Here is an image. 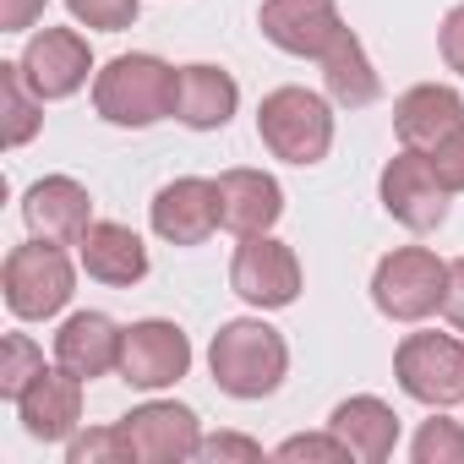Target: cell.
Returning a JSON list of instances; mask_svg holds the SVG:
<instances>
[{
    "mask_svg": "<svg viewBox=\"0 0 464 464\" xmlns=\"http://www.w3.org/2000/svg\"><path fill=\"white\" fill-rule=\"evenodd\" d=\"M208 372H213L218 393H229V399H268V393H279V382L290 372V344L263 317H236L213 334Z\"/></svg>",
    "mask_w": 464,
    "mask_h": 464,
    "instance_id": "1",
    "label": "cell"
},
{
    "mask_svg": "<svg viewBox=\"0 0 464 464\" xmlns=\"http://www.w3.org/2000/svg\"><path fill=\"white\" fill-rule=\"evenodd\" d=\"M180 72L159 55H115L104 72H93V110L110 126L148 131L175 115Z\"/></svg>",
    "mask_w": 464,
    "mask_h": 464,
    "instance_id": "2",
    "label": "cell"
},
{
    "mask_svg": "<svg viewBox=\"0 0 464 464\" xmlns=\"http://www.w3.org/2000/svg\"><path fill=\"white\" fill-rule=\"evenodd\" d=\"M257 137L285 164H323L334 148V104L312 88H274L257 104Z\"/></svg>",
    "mask_w": 464,
    "mask_h": 464,
    "instance_id": "3",
    "label": "cell"
},
{
    "mask_svg": "<svg viewBox=\"0 0 464 464\" xmlns=\"http://www.w3.org/2000/svg\"><path fill=\"white\" fill-rule=\"evenodd\" d=\"M0 285H6V306L12 317L23 323H44L55 312H66L72 290H77V268L66 257L61 241H28V246H12L6 268H0Z\"/></svg>",
    "mask_w": 464,
    "mask_h": 464,
    "instance_id": "4",
    "label": "cell"
},
{
    "mask_svg": "<svg viewBox=\"0 0 464 464\" xmlns=\"http://www.w3.org/2000/svg\"><path fill=\"white\" fill-rule=\"evenodd\" d=\"M442 290L448 263L426 246H399L372 268V301L388 323H426L431 312H442Z\"/></svg>",
    "mask_w": 464,
    "mask_h": 464,
    "instance_id": "5",
    "label": "cell"
},
{
    "mask_svg": "<svg viewBox=\"0 0 464 464\" xmlns=\"http://www.w3.org/2000/svg\"><path fill=\"white\" fill-rule=\"evenodd\" d=\"M393 377L415 404H431V410L464 404V339L404 334V344L393 350Z\"/></svg>",
    "mask_w": 464,
    "mask_h": 464,
    "instance_id": "6",
    "label": "cell"
},
{
    "mask_svg": "<svg viewBox=\"0 0 464 464\" xmlns=\"http://www.w3.org/2000/svg\"><path fill=\"white\" fill-rule=\"evenodd\" d=\"M377 197H382V208H388L404 229H415V236L442 229V224H448V208H453V191L442 186L437 164H431L420 148H399V153L382 164Z\"/></svg>",
    "mask_w": 464,
    "mask_h": 464,
    "instance_id": "7",
    "label": "cell"
},
{
    "mask_svg": "<svg viewBox=\"0 0 464 464\" xmlns=\"http://www.w3.org/2000/svg\"><path fill=\"white\" fill-rule=\"evenodd\" d=\"M115 431H121L131 464H186V459H197V448H202L197 410H191V404H175V399H148V404H137L131 415L115 420Z\"/></svg>",
    "mask_w": 464,
    "mask_h": 464,
    "instance_id": "8",
    "label": "cell"
},
{
    "mask_svg": "<svg viewBox=\"0 0 464 464\" xmlns=\"http://www.w3.org/2000/svg\"><path fill=\"white\" fill-rule=\"evenodd\" d=\"M229 290L257 312H285L301 295V263L274 236H241L236 263H229Z\"/></svg>",
    "mask_w": 464,
    "mask_h": 464,
    "instance_id": "9",
    "label": "cell"
},
{
    "mask_svg": "<svg viewBox=\"0 0 464 464\" xmlns=\"http://www.w3.org/2000/svg\"><path fill=\"white\" fill-rule=\"evenodd\" d=\"M191 372V339L180 323L169 317H142L126 328V344H121V377L142 393H159V388H175L180 377Z\"/></svg>",
    "mask_w": 464,
    "mask_h": 464,
    "instance_id": "10",
    "label": "cell"
},
{
    "mask_svg": "<svg viewBox=\"0 0 464 464\" xmlns=\"http://www.w3.org/2000/svg\"><path fill=\"white\" fill-rule=\"evenodd\" d=\"M257 28L274 50H285L295 61H323L350 34L334 0H263Z\"/></svg>",
    "mask_w": 464,
    "mask_h": 464,
    "instance_id": "11",
    "label": "cell"
},
{
    "mask_svg": "<svg viewBox=\"0 0 464 464\" xmlns=\"http://www.w3.org/2000/svg\"><path fill=\"white\" fill-rule=\"evenodd\" d=\"M17 66H23L28 88L44 104H55V99H72L93 77V50H88V39L77 28H44V34L28 39V50L17 55Z\"/></svg>",
    "mask_w": 464,
    "mask_h": 464,
    "instance_id": "12",
    "label": "cell"
},
{
    "mask_svg": "<svg viewBox=\"0 0 464 464\" xmlns=\"http://www.w3.org/2000/svg\"><path fill=\"white\" fill-rule=\"evenodd\" d=\"M153 236L169 246H202L213 229H218V180L202 175H180L169 186H159L153 208H148Z\"/></svg>",
    "mask_w": 464,
    "mask_h": 464,
    "instance_id": "13",
    "label": "cell"
},
{
    "mask_svg": "<svg viewBox=\"0 0 464 464\" xmlns=\"http://www.w3.org/2000/svg\"><path fill=\"white\" fill-rule=\"evenodd\" d=\"M23 218L39 241H61V246H77L88 229H93V197L82 180L72 175H44L23 191Z\"/></svg>",
    "mask_w": 464,
    "mask_h": 464,
    "instance_id": "14",
    "label": "cell"
},
{
    "mask_svg": "<svg viewBox=\"0 0 464 464\" xmlns=\"http://www.w3.org/2000/svg\"><path fill=\"white\" fill-rule=\"evenodd\" d=\"M17 420L34 442H72L82 431V377H72L66 366H44L17 399Z\"/></svg>",
    "mask_w": 464,
    "mask_h": 464,
    "instance_id": "15",
    "label": "cell"
},
{
    "mask_svg": "<svg viewBox=\"0 0 464 464\" xmlns=\"http://www.w3.org/2000/svg\"><path fill=\"white\" fill-rule=\"evenodd\" d=\"M279 213H285V186L268 169L218 175V229H229V236H268Z\"/></svg>",
    "mask_w": 464,
    "mask_h": 464,
    "instance_id": "16",
    "label": "cell"
},
{
    "mask_svg": "<svg viewBox=\"0 0 464 464\" xmlns=\"http://www.w3.org/2000/svg\"><path fill=\"white\" fill-rule=\"evenodd\" d=\"M121 344H126V328L104 312H72L55 334V366H66L72 377L93 382V377H110L121 372Z\"/></svg>",
    "mask_w": 464,
    "mask_h": 464,
    "instance_id": "17",
    "label": "cell"
},
{
    "mask_svg": "<svg viewBox=\"0 0 464 464\" xmlns=\"http://www.w3.org/2000/svg\"><path fill=\"white\" fill-rule=\"evenodd\" d=\"M464 126V99L459 88L448 82H415L410 93H399L393 104V131H399V148H420L431 153L442 137H453Z\"/></svg>",
    "mask_w": 464,
    "mask_h": 464,
    "instance_id": "18",
    "label": "cell"
},
{
    "mask_svg": "<svg viewBox=\"0 0 464 464\" xmlns=\"http://www.w3.org/2000/svg\"><path fill=\"white\" fill-rule=\"evenodd\" d=\"M77 263L88 279L110 285V290H126L137 279H148V246L131 224H115V218H93V229L77 241Z\"/></svg>",
    "mask_w": 464,
    "mask_h": 464,
    "instance_id": "19",
    "label": "cell"
},
{
    "mask_svg": "<svg viewBox=\"0 0 464 464\" xmlns=\"http://www.w3.org/2000/svg\"><path fill=\"white\" fill-rule=\"evenodd\" d=\"M241 110V82L224 66H180V93H175V121L191 131H224Z\"/></svg>",
    "mask_w": 464,
    "mask_h": 464,
    "instance_id": "20",
    "label": "cell"
},
{
    "mask_svg": "<svg viewBox=\"0 0 464 464\" xmlns=\"http://www.w3.org/2000/svg\"><path fill=\"white\" fill-rule=\"evenodd\" d=\"M328 431L344 437V448H350L361 464H382V459H393V448H399V415H393V404H382L377 393H350L344 404H334Z\"/></svg>",
    "mask_w": 464,
    "mask_h": 464,
    "instance_id": "21",
    "label": "cell"
},
{
    "mask_svg": "<svg viewBox=\"0 0 464 464\" xmlns=\"http://www.w3.org/2000/svg\"><path fill=\"white\" fill-rule=\"evenodd\" d=\"M317 66H323V88H328V99H334L339 110H366V104H377L382 77H377V66L366 61V50H361L355 34H344Z\"/></svg>",
    "mask_w": 464,
    "mask_h": 464,
    "instance_id": "22",
    "label": "cell"
},
{
    "mask_svg": "<svg viewBox=\"0 0 464 464\" xmlns=\"http://www.w3.org/2000/svg\"><path fill=\"white\" fill-rule=\"evenodd\" d=\"M0 110H6V142H12V148H23V142L39 137V126H44V99L28 88V77H23L17 61L0 66Z\"/></svg>",
    "mask_w": 464,
    "mask_h": 464,
    "instance_id": "23",
    "label": "cell"
},
{
    "mask_svg": "<svg viewBox=\"0 0 464 464\" xmlns=\"http://www.w3.org/2000/svg\"><path fill=\"white\" fill-rule=\"evenodd\" d=\"M39 372H44V350L28 334H6V344H0V393L17 404Z\"/></svg>",
    "mask_w": 464,
    "mask_h": 464,
    "instance_id": "24",
    "label": "cell"
},
{
    "mask_svg": "<svg viewBox=\"0 0 464 464\" xmlns=\"http://www.w3.org/2000/svg\"><path fill=\"white\" fill-rule=\"evenodd\" d=\"M410 459L415 464H464V426L448 415L420 420V431L410 437Z\"/></svg>",
    "mask_w": 464,
    "mask_h": 464,
    "instance_id": "25",
    "label": "cell"
},
{
    "mask_svg": "<svg viewBox=\"0 0 464 464\" xmlns=\"http://www.w3.org/2000/svg\"><path fill=\"white\" fill-rule=\"evenodd\" d=\"M66 12L99 34H126L142 12V0H66Z\"/></svg>",
    "mask_w": 464,
    "mask_h": 464,
    "instance_id": "26",
    "label": "cell"
},
{
    "mask_svg": "<svg viewBox=\"0 0 464 464\" xmlns=\"http://www.w3.org/2000/svg\"><path fill=\"white\" fill-rule=\"evenodd\" d=\"M66 459H72V464H131V459H126V442H121L115 426L77 431V437L66 442Z\"/></svg>",
    "mask_w": 464,
    "mask_h": 464,
    "instance_id": "27",
    "label": "cell"
},
{
    "mask_svg": "<svg viewBox=\"0 0 464 464\" xmlns=\"http://www.w3.org/2000/svg\"><path fill=\"white\" fill-rule=\"evenodd\" d=\"M274 459H323V464H344V459H355V453L344 448V437L312 431V437H285V442L274 448Z\"/></svg>",
    "mask_w": 464,
    "mask_h": 464,
    "instance_id": "28",
    "label": "cell"
},
{
    "mask_svg": "<svg viewBox=\"0 0 464 464\" xmlns=\"http://www.w3.org/2000/svg\"><path fill=\"white\" fill-rule=\"evenodd\" d=\"M426 159L437 164V175H442V186H448V191L459 197V191H464V126H459L453 137H442V142H437V148H431Z\"/></svg>",
    "mask_w": 464,
    "mask_h": 464,
    "instance_id": "29",
    "label": "cell"
},
{
    "mask_svg": "<svg viewBox=\"0 0 464 464\" xmlns=\"http://www.w3.org/2000/svg\"><path fill=\"white\" fill-rule=\"evenodd\" d=\"M197 459H241V464H257V459H263V448H257L252 437H236V431H218V437H202Z\"/></svg>",
    "mask_w": 464,
    "mask_h": 464,
    "instance_id": "30",
    "label": "cell"
},
{
    "mask_svg": "<svg viewBox=\"0 0 464 464\" xmlns=\"http://www.w3.org/2000/svg\"><path fill=\"white\" fill-rule=\"evenodd\" d=\"M437 50H442V61H448V72L464 77V6H453V12L442 17V28H437Z\"/></svg>",
    "mask_w": 464,
    "mask_h": 464,
    "instance_id": "31",
    "label": "cell"
},
{
    "mask_svg": "<svg viewBox=\"0 0 464 464\" xmlns=\"http://www.w3.org/2000/svg\"><path fill=\"white\" fill-rule=\"evenodd\" d=\"M50 0H0V34H28Z\"/></svg>",
    "mask_w": 464,
    "mask_h": 464,
    "instance_id": "32",
    "label": "cell"
},
{
    "mask_svg": "<svg viewBox=\"0 0 464 464\" xmlns=\"http://www.w3.org/2000/svg\"><path fill=\"white\" fill-rule=\"evenodd\" d=\"M442 317L453 323V334H464V257L448 263V290H442Z\"/></svg>",
    "mask_w": 464,
    "mask_h": 464,
    "instance_id": "33",
    "label": "cell"
}]
</instances>
